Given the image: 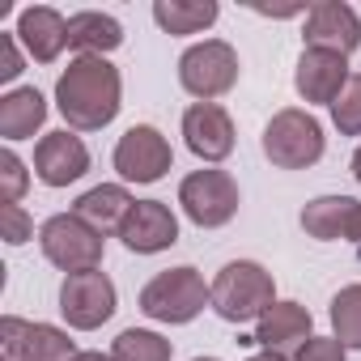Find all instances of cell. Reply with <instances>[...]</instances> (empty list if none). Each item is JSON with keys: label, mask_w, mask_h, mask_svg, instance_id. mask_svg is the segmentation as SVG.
I'll use <instances>...</instances> for the list:
<instances>
[{"label": "cell", "mask_w": 361, "mask_h": 361, "mask_svg": "<svg viewBox=\"0 0 361 361\" xmlns=\"http://www.w3.org/2000/svg\"><path fill=\"white\" fill-rule=\"evenodd\" d=\"M123 106V77L106 56H73L56 77V111L73 132H102Z\"/></svg>", "instance_id": "1"}, {"label": "cell", "mask_w": 361, "mask_h": 361, "mask_svg": "<svg viewBox=\"0 0 361 361\" xmlns=\"http://www.w3.org/2000/svg\"><path fill=\"white\" fill-rule=\"evenodd\" d=\"M209 289H213V314L217 319H226V323H234V327H243V323H259L281 298H276V281H272V272L259 264V259H230L213 281H209Z\"/></svg>", "instance_id": "2"}, {"label": "cell", "mask_w": 361, "mask_h": 361, "mask_svg": "<svg viewBox=\"0 0 361 361\" xmlns=\"http://www.w3.org/2000/svg\"><path fill=\"white\" fill-rule=\"evenodd\" d=\"M136 306H140V314H145V319H153V323L183 327V323L200 319V314H204V306H213V289H209V281H204V272H200V268L178 264V268L157 272V276L140 289Z\"/></svg>", "instance_id": "3"}, {"label": "cell", "mask_w": 361, "mask_h": 361, "mask_svg": "<svg viewBox=\"0 0 361 361\" xmlns=\"http://www.w3.org/2000/svg\"><path fill=\"white\" fill-rule=\"evenodd\" d=\"M259 149H264V157H268L276 170H310V166L323 161L327 136H323V123H319L306 106H281V111L264 123Z\"/></svg>", "instance_id": "4"}, {"label": "cell", "mask_w": 361, "mask_h": 361, "mask_svg": "<svg viewBox=\"0 0 361 361\" xmlns=\"http://www.w3.org/2000/svg\"><path fill=\"white\" fill-rule=\"evenodd\" d=\"M238 204H243V192H238V178L221 166H204V170H192L183 183H178V209L183 217L200 230H221L238 217Z\"/></svg>", "instance_id": "5"}, {"label": "cell", "mask_w": 361, "mask_h": 361, "mask_svg": "<svg viewBox=\"0 0 361 361\" xmlns=\"http://www.w3.org/2000/svg\"><path fill=\"white\" fill-rule=\"evenodd\" d=\"M243 77V60L226 39H200L178 56V85L196 102H217L226 98Z\"/></svg>", "instance_id": "6"}, {"label": "cell", "mask_w": 361, "mask_h": 361, "mask_svg": "<svg viewBox=\"0 0 361 361\" xmlns=\"http://www.w3.org/2000/svg\"><path fill=\"white\" fill-rule=\"evenodd\" d=\"M39 247H43V259L51 268H60L64 276L73 272H90V268H102V255H106V238L81 221L77 213H56L39 226Z\"/></svg>", "instance_id": "7"}, {"label": "cell", "mask_w": 361, "mask_h": 361, "mask_svg": "<svg viewBox=\"0 0 361 361\" xmlns=\"http://www.w3.org/2000/svg\"><path fill=\"white\" fill-rule=\"evenodd\" d=\"M115 306H119V293L102 268L73 272L60 281V314L73 331H98L102 323H111Z\"/></svg>", "instance_id": "8"}, {"label": "cell", "mask_w": 361, "mask_h": 361, "mask_svg": "<svg viewBox=\"0 0 361 361\" xmlns=\"http://www.w3.org/2000/svg\"><path fill=\"white\" fill-rule=\"evenodd\" d=\"M77 340L68 327L30 323L18 314L0 319V361H77Z\"/></svg>", "instance_id": "9"}, {"label": "cell", "mask_w": 361, "mask_h": 361, "mask_svg": "<svg viewBox=\"0 0 361 361\" xmlns=\"http://www.w3.org/2000/svg\"><path fill=\"white\" fill-rule=\"evenodd\" d=\"M111 166L123 183H157L166 178V170L174 166V149L170 140L161 136V128L153 123H132L119 140H115V153H111Z\"/></svg>", "instance_id": "10"}, {"label": "cell", "mask_w": 361, "mask_h": 361, "mask_svg": "<svg viewBox=\"0 0 361 361\" xmlns=\"http://www.w3.org/2000/svg\"><path fill=\"white\" fill-rule=\"evenodd\" d=\"M35 178L43 188H73L77 178L90 174V149L85 140L73 132V128H56V132H43L39 145H35Z\"/></svg>", "instance_id": "11"}, {"label": "cell", "mask_w": 361, "mask_h": 361, "mask_svg": "<svg viewBox=\"0 0 361 361\" xmlns=\"http://www.w3.org/2000/svg\"><path fill=\"white\" fill-rule=\"evenodd\" d=\"M183 145L204 161V166H221L234 145H238V132H234V119L221 102H192L183 111Z\"/></svg>", "instance_id": "12"}, {"label": "cell", "mask_w": 361, "mask_h": 361, "mask_svg": "<svg viewBox=\"0 0 361 361\" xmlns=\"http://www.w3.org/2000/svg\"><path fill=\"white\" fill-rule=\"evenodd\" d=\"M302 47L353 56L361 47V18L348 0H314L302 18Z\"/></svg>", "instance_id": "13"}, {"label": "cell", "mask_w": 361, "mask_h": 361, "mask_svg": "<svg viewBox=\"0 0 361 361\" xmlns=\"http://www.w3.org/2000/svg\"><path fill=\"white\" fill-rule=\"evenodd\" d=\"M348 77H353L348 56L323 51V47H302L298 68H293V90H298V98L306 106H331L344 94Z\"/></svg>", "instance_id": "14"}, {"label": "cell", "mask_w": 361, "mask_h": 361, "mask_svg": "<svg viewBox=\"0 0 361 361\" xmlns=\"http://www.w3.org/2000/svg\"><path fill=\"white\" fill-rule=\"evenodd\" d=\"M119 243L132 251V255H161L178 243V217L166 200H136L123 230H119Z\"/></svg>", "instance_id": "15"}, {"label": "cell", "mask_w": 361, "mask_h": 361, "mask_svg": "<svg viewBox=\"0 0 361 361\" xmlns=\"http://www.w3.org/2000/svg\"><path fill=\"white\" fill-rule=\"evenodd\" d=\"M22 51L35 60V64H56L68 47V18L51 5H26L18 13V26H13Z\"/></svg>", "instance_id": "16"}, {"label": "cell", "mask_w": 361, "mask_h": 361, "mask_svg": "<svg viewBox=\"0 0 361 361\" xmlns=\"http://www.w3.org/2000/svg\"><path fill=\"white\" fill-rule=\"evenodd\" d=\"M298 221H302L306 238H314V243H353L357 221H361V200H353V196H314V200H306Z\"/></svg>", "instance_id": "17"}, {"label": "cell", "mask_w": 361, "mask_h": 361, "mask_svg": "<svg viewBox=\"0 0 361 361\" xmlns=\"http://www.w3.org/2000/svg\"><path fill=\"white\" fill-rule=\"evenodd\" d=\"M310 336H314V319H310V310H306L302 302H293V298H281V302L255 323V344H259V348H272V353H293V348H302Z\"/></svg>", "instance_id": "18"}, {"label": "cell", "mask_w": 361, "mask_h": 361, "mask_svg": "<svg viewBox=\"0 0 361 361\" xmlns=\"http://www.w3.org/2000/svg\"><path fill=\"white\" fill-rule=\"evenodd\" d=\"M47 123V98L35 85H13L0 94V136L5 145L18 140H35V132H43Z\"/></svg>", "instance_id": "19"}, {"label": "cell", "mask_w": 361, "mask_h": 361, "mask_svg": "<svg viewBox=\"0 0 361 361\" xmlns=\"http://www.w3.org/2000/svg\"><path fill=\"white\" fill-rule=\"evenodd\" d=\"M132 204H136V196H132L123 183H98V188H90V192L77 196L73 213H77L81 221H90L102 238H111V234L119 238V230H123Z\"/></svg>", "instance_id": "20"}, {"label": "cell", "mask_w": 361, "mask_h": 361, "mask_svg": "<svg viewBox=\"0 0 361 361\" xmlns=\"http://www.w3.org/2000/svg\"><path fill=\"white\" fill-rule=\"evenodd\" d=\"M123 22L102 9H81L68 18V47L77 56H111L123 47Z\"/></svg>", "instance_id": "21"}, {"label": "cell", "mask_w": 361, "mask_h": 361, "mask_svg": "<svg viewBox=\"0 0 361 361\" xmlns=\"http://www.w3.org/2000/svg\"><path fill=\"white\" fill-rule=\"evenodd\" d=\"M217 18H221L217 0H153V22L170 39L204 35V30L217 26Z\"/></svg>", "instance_id": "22"}, {"label": "cell", "mask_w": 361, "mask_h": 361, "mask_svg": "<svg viewBox=\"0 0 361 361\" xmlns=\"http://www.w3.org/2000/svg\"><path fill=\"white\" fill-rule=\"evenodd\" d=\"M111 357H115V361H170V357H174V344H170L161 331L123 327V331L111 340Z\"/></svg>", "instance_id": "23"}, {"label": "cell", "mask_w": 361, "mask_h": 361, "mask_svg": "<svg viewBox=\"0 0 361 361\" xmlns=\"http://www.w3.org/2000/svg\"><path fill=\"white\" fill-rule=\"evenodd\" d=\"M327 319H331V336H336L344 348H361V281L344 285V289L331 298Z\"/></svg>", "instance_id": "24"}, {"label": "cell", "mask_w": 361, "mask_h": 361, "mask_svg": "<svg viewBox=\"0 0 361 361\" xmlns=\"http://www.w3.org/2000/svg\"><path fill=\"white\" fill-rule=\"evenodd\" d=\"M26 192H30V166H26V157L13 145H5L0 149V200L22 204Z\"/></svg>", "instance_id": "25"}, {"label": "cell", "mask_w": 361, "mask_h": 361, "mask_svg": "<svg viewBox=\"0 0 361 361\" xmlns=\"http://www.w3.org/2000/svg\"><path fill=\"white\" fill-rule=\"evenodd\" d=\"M327 111H331V128H336L340 136H361V73L348 77L344 94H340Z\"/></svg>", "instance_id": "26"}, {"label": "cell", "mask_w": 361, "mask_h": 361, "mask_svg": "<svg viewBox=\"0 0 361 361\" xmlns=\"http://www.w3.org/2000/svg\"><path fill=\"white\" fill-rule=\"evenodd\" d=\"M0 238L9 247H22L35 238V217L22 204H0Z\"/></svg>", "instance_id": "27"}, {"label": "cell", "mask_w": 361, "mask_h": 361, "mask_svg": "<svg viewBox=\"0 0 361 361\" xmlns=\"http://www.w3.org/2000/svg\"><path fill=\"white\" fill-rule=\"evenodd\" d=\"M26 51H22V43H18V35L13 30H0V81H5L9 90H13V81L26 73Z\"/></svg>", "instance_id": "28"}, {"label": "cell", "mask_w": 361, "mask_h": 361, "mask_svg": "<svg viewBox=\"0 0 361 361\" xmlns=\"http://www.w3.org/2000/svg\"><path fill=\"white\" fill-rule=\"evenodd\" d=\"M289 361H348V348L336 336H310L302 348L289 353Z\"/></svg>", "instance_id": "29"}, {"label": "cell", "mask_w": 361, "mask_h": 361, "mask_svg": "<svg viewBox=\"0 0 361 361\" xmlns=\"http://www.w3.org/2000/svg\"><path fill=\"white\" fill-rule=\"evenodd\" d=\"M77 361H115L111 353H102V348H81L77 353Z\"/></svg>", "instance_id": "30"}, {"label": "cell", "mask_w": 361, "mask_h": 361, "mask_svg": "<svg viewBox=\"0 0 361 361\" xmlns=\"http://www.w3.org/2000/svg\"><path fill=\"white\" fill-rule=\"evenodd\" d=\"M247 361H289L285 353H272V348H259V353H251Z\"/></svg>", "instance_id": "31"}, {"label": "cell", "mask_w": 361, "mask_h": 361, "mask_svg": "<svg viewBox=\"0 0 361 361\" xmlns=\"http://www.w3.org/2000/svg\"><path fill=\"white\" fill-rule=\"evenodd\" d=\"M348 166H353V178L361 183V145H357V153H353V161H348Z\"/></svg>", "instance_id": "32"}, {"label": "cell", "mask_w": 361, "mask_h": 361, "mask_svg": "<svg viewBox=\"0 0 361 361\" xmlns=\"http://www.w3.org/2000/svg\"><path fill=\"white\" fill-rule=\"evenodd\" d=\"M353 243H357V247H361V221H357V234H353Z\"/></svg>", "instance_id": "33"}, {"label": "cell", "mask_w": 361, "mask_h": 361, "mask_svg": "<svg viewBox=\"0 0 361 361\" xmlns=\"http://www.w3.org/2000/svg\"><path fill=\"white\" fill-rule=\"evenodd\" d=\"M192 361H221V357H192Z\"/></svg>", "instance_id": "34"}]
</instances>
